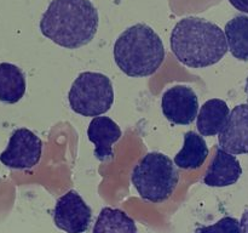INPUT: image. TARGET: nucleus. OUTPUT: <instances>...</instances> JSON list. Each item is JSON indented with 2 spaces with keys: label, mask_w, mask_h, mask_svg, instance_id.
<instances>
[{
  "label": "nucleus",
  "mask_w": 248,
  "mask_h": 233,
  "mask_svg": "<svg viewBox=\"0 0 248 233\" xmlns=\"http://www.w3.org/2000/svg\"><path fill=\"white\" fill-rule=\"evenodd\" d=\"M239 233H248V209L242 214L241 221H240Z\"/></svg>",
  "instance_id": "19"
},
{
  "label": "nucleus",
  "mask_w": 248,
  "mask_h": 233,
  "mask_svg": "<svg viewBox=\"0 0 248 233\" xmlns=\"http://www.w3.org/2000/svg\"><path fill=\"white\" fill-rule=\"evenodd\" d=\"M162 113L177 125H189L198 116L199 100L191 87L184 85L170 87L161 99Z\"/></svg>",
  "instance_id": "8"
},
{
  "label": "nucleus",
  "mask_w": 248,
  "mask_h": 233,
  "mask_svg": "<svg viewBox=\"0 0 248 233\" xmlns=\"http://www.w3.org/2000/svg\"><path fill=\"white\" fill-rule=\"evenodd\" d=\"M208 155V147L205 138L194 131L184 135V145L174 157V164L181 169H198L205 163Z\"/></svg>",
  "instance_id": "14"
},
{
  "label": "nucleus",
  "mask_w": 248,
  "mask_h": 233,
  "mask_svg": "<svg viewBox=\"0 0 248 233\" xmlns=\"http://www.w3.org/2000/svg\"><path fill=\"white\" fill-rule=\"evenodd\" d=\"M246 94H247V99H248V78L246 80Z\"/></svg>",
  "instance_id": "20"
},
{
  "label": "nucleus",
  "mask_w": 248,
  "mask_h": 233,
  "mask_svg": "<svg viewBox=\"0 0 248 233\" xmlns=\"http://www.w3.org/2000/svg\"><path fill=\"white\" fill-rule=\"evenodd\" d=\"M98 11L89 0H52L40 19V31L57 45L79 49L94 38Z\"/></svg>",
  "instance_id": "1"
},
{
  "label": "nucleus",
  "mask_w": 248,
  "mask_h": 233,
  "mask_svg": "<svg viewBox=\"0 0 248 233\" xmlns=\"http://www.w3.org/2000/svg\"><path fill=\"white\" fill-rule=\"evenodd\" d=\"M91 218V208L75 191L63 194L53 209V222L65 233L86 232Z\"/></svg>",
  "instance_id": "7"
},
{
  "label": "nucleus",
  "mask_w": 248,
  "mask_h": 233,
  "mask_svg": "<svg viewBox=\"0 0 248 233\" xmlns=\"http://www.w3.org/2000/svg\"><path fill=\"white\" fill-rule=\"evenodd\" d=\"M87 136L94 145V157L104 162L113 157V145L121 137V130L109 116H94L87 129Z\"/></svg>",
  "instance_id": "10"
},
{
  "label": "nucleus",
  "mask_w": 248,
  "mask_h": 233,
  "mask_svg": "<svg viewBox=\"0 0 248 233\" xmlns=\"http://www.w3.org/2000/svg\"><path fill=\"white\" fill-rule=\"evenodd\" d=\"M218 135L220 150L230 154H247L248 104H239L230 112L224 128Z\"/></svg>",
  "instance_id": "9"
},
{
  "label": "nucleus",
  "mask_w": 248,
  "mask_h": 233,
  "mask_svg": "<svg viewBox=\"0 0 248 233\" xmlns=\"http://www.w3.org/2000/svg\"><path fill=\"white\" fill-rule=\"evenodd\" d=\"M230 109L225 101L212 99L201 106L198 114V131L201 136H215L222 131L229 116Z\"/></svg>",
  "instance_id": "12"
},
{
  "label": "nucleus",
  "mask_w": 248,
  "mask_h": 233,
  "mask_svg": "<svg viewBox=\"0 0 248 233\" xmlns=\"http://www.w3.org/2000/svg\"><path fill=\"white\" fill-rule=\"evenodd\" d=\"M228 50L240 61H248V16H235L225 24Z\"/></svg>",
  "instance_id": "15"
},
{
  "label": "nucleus",
  "mask_w": 248,
  "mask_h": 233,
  "mask_svg": "<svg viewBox=\"0 0 248 233\" xmlns=\"http://www.w3.org/2000/svg\"><path fill=\"white\" fill-rule=\"evenodd\" d=\"M73 111L84 116H99L114 103V87L107 75L84 72L73 82L68 94Z\"/></svg>",
  "instance_id": "5"
},
{
  "label": "nucleus",
  "mask_w": 248,
  "mask_h": 233,
  "mask_svg": "<svg viewBox=\"0 0 248 233\" xmlns=\"http://www.w3.org/2000/svg\"><path fill=\"white\" fill-rule=\"evenodd\" d=\"M26 77L19 67L12 63H0V101L17 103L26 94Z\"/></svg>",
  "instance_id": "13"
},
{
  "label": "nucleus",
  "mask_w": 248,
  "mask_h": 233,
  "mask_svg": "<svg viewBox=\"0 0 248 233\" xmlns=\"http://www.w3.org/2000/svg\"><path fill=\"white\" fill-rule=\"evenodd\" d=\"M93 233H138L132 217L120 209L104 208L99 213Z\"/></svg>",
  "instance_id": "16"
},
{
  "label": "nucleus",
  "mask_w": 248,
  "mask_h": 233,
  "mask_svg": "<svg viewBox=\"0 0 248 233\" xmlns=\"http://www.w3.org/2000/svg\"><path fill=\"white\" fill-rule=\"evenodd\" d=\"M113 53L115 63L126 75L149 77L164 62L165 46L154 29L137 23L119 35Z\"/></svg>",
  "instance_id": "3"
},
{
  "label": "nucleus",
  "mask_w": 248,
  "mask_h": 233,
  "mask_svg": "<svg viewBox=\"0 0 248 233\" xmlns=\"http://www.w3.org/2000/svg\"><path fill=\"white\" fill-rule=\"evenodd\" d=\"M240 221L235 217L225 216L218 222L211 226H201L196 228L195 233H239Z\"/></svg>",
  "instance_id": "17"
},
{
  "label": "nucleus",
  "mask_w": 248,
  "mask_h": 233,
  "mask_svg": "<svg viewBox=\"0 0 248 233\" xmlns=\"http://www.w3.org/2000/svg\"><path fill=\"white\" fill-rule=\"evenodd\" d=\"M131 180L143 199L150 203H162L176 189L179 172L166 154L152 152L136 165Z\"/></svg>",
  "instance_id": "4"
},
{
  "label": "nucleus",
  "mask_w": 248,
  "mask_h": 233,
  "mask_svg": "<svg viewBox=\"0 0 248 233\" xmlns=\"http://www.w3.org/2000/svg\"><path fill=\"white\" fill-rule=\"evenodd\" d=\"M229 1L236 10L248 14V0H229Z\"/></svg>",
  "instance_id": "18"
},
{
  "label": "nucleus",
  "mask_w": 248,
  "mask_h": 233,
  "mask_svg": "<svg viewBox=\"0 0 248 233\" xmlns=\"http://www.w3.org/2000/svg\"><path fill=\"white\" fill-rule=\"evenodd\" d=\"M170 43L179 62L190 68L216 65L228 52L223 29L199 17H186L177 22L172 29Z\"/></svg>",
  "instance_id": "2"
},
{
  "label": "nucleus",
  "mask_w": 248,
  "mask_h": 233,
  "mask_svg": "<svg viewBox=\"0 0 248 233\" xmlns=\"http://www.w3.org/2000/svg\"><path fill=\"white\" fill-rule=\"evenodd\" d=\"M43 142L29 129L21 128L12 133L7 147L0 154V162L11 169H31L39 163Z\"/></svg>",
  "instance_id": "6"
},
{
  "label": "nucleus",
  "mask_w": 248,
  "mask_h": 233,
  "mask_svg": "<svg viewBox=\"0 0 248 233\" xmlns=\"http://www.w3.org/2000/svg\"><path fill=\"white\" fill-rule=\"evenodd\" d=\"M241 175L242 167L237 158L218 148L203 182L210 187H227L236 183Z\"/></svg>",
  "instance_id": "11"
}]
</instances>
